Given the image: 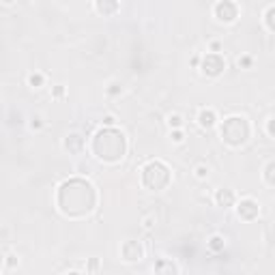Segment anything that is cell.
Here are the masks:
<instances>
[{"label":"cell","mask_w":275,"mask_h":275,"mask_svg":"<svg viewBox=\"0 0 275 275\" xmlns=\"http://www.w3.org/2000/svg\"><path fill=\"white\" fill-rule=\"evenodd\" d=\"M198 69L202 71V76H206V78H217V76H222L224 71H226V58H224L222 54H211V52H206V54L200 58Z\"/></svg>","instance_id":"obj_5"},{"label":"cell","mask_w":275,"mask_h":275,"mask_svg":"<svg viewBox=\"0 0 275 275\" xmlns=\"http://www.w3.org/2000/svg\"><path fill=\"white\" fill-rule=\"evenodd\" d=\"M92 11H97L99 16H104V18H110L116 11H120V4L114 2V0H104V2L97 0V2H92Z\"/></svg>","instance_id":"obj_13"},{"label":"cell","mask_w":275,"mask_h":275,"mask_svg":"<svg viewBox=\"0 0 275 275\" xmlns=\"http://www.w3.org/2000/svg\"><path fill=\"white\" fill-rule=\"evenodd\" d=\"M26 82H28V86H30V88H41V86L46 84V76H43L41 71H34V74H28Z\"/></svg>","instance_id":"obj_17"},{"label":"cell","mask_w":275,"mask_h":275,"mask_svg":"<svg viewBox=\"0 0 275 275\" xmlns=\"http://www.w3.org/2000/svg\"><path fill=\"white\" fill-rule=\"evenodd\" d=\"M262 178H264L266 187H273L275 185V162H266L264 172H262Z\"/></svg>","instance_id":"obj_16"},{"label":"cell","mask_w":275,"mask_h":275,"mask_svg":"<svg viewBox=\"0 0 275 275\" xmlns=\"http://www.w3.org/2000/svg\"><path fill=\"white\" fill-rule=\"evenodd\" d=\"M64 95V86L58 84V86H54V90H52V97H62Z\"/></svg>","instance_id":"obj_30"},{"label":"cell","mask_w":275,"mask_h":275,"mask_svg":"<svg viewBox=\"0 0 275 275\" xmlns=\"http://www.w3.org/2000/svg\"><path fill=\"white\" fill-rule=\"evenodd\" d=\"M64 275H84V273H80V271H67Z\"/></svg>","instance_id":"obj_32"},{"label":"cell","mask_w":275,"mask_h":275,"mask_svg":"<svg viewBox=\"0 0 275 275\" xmlns=\"http://www.w3.org/2000/svg\"><path fill=\"white\" fill-rule=\"evenodd\" d=\"M220 136H222V140L226 142L228 146L238 148V146H243V144L250 142V138H252V125H250V120L245 118V116L232 114V116H228L226 120L222 122Z\"/></svg>","instance_id":"obj_4"},{"label":"cell","mask_w":275,"mask_h":275,"mask_svg":"<svg viewBox=\"0 0 275 275\" xmlns=\"http://www.w3.org/2000/svg\"><path fill=\"white\" fill-rule=\"evenodd\" d=\"M127 138L116 127H101L88 144L92 157L101 164L116 166L127 155Z\"/></svg>","instance_id":"obj_2"},{"label":"cell","mask_w":275,"mask_h":275,"mask_svg":"<svg viewBox=\"0 0 275 275\" xmlns=\"http://www.w3.org/2000/svg\"><path fill=\"white\" fill-rule=\"evenodd\" d=\"M222 50H224L222 41H217V39L208 41V52H211V54H222Z\"/></svg>","instance_id":"obj_24"},{"label":"cell","mask_w":275,"mask_h":275,"mask_svg":"<svg viewBox=\"0 0 275 275\" xmlns=\"http://www.w3.org/2000/svg\"><path fill=\"white\" fill-rule=\"evenodd\" d=\"M183 125H185L183 114L174 112V114H170V116H168V127H170V129H183Z\"/></svg>","instance_id":"obj_19"},{"label":"cell","mask_w":275,"mask_h":275,"mask_svg":"<svg viewBox=\"0 0 275 275\" xmlns=\"http://www.w3.org/2000/svg\"><path fill=\"white\" fill-rule=\"evenodd\" d=\"M185 132L183 129H170V142L172 144H183L185 142Z\"/></svg>","instance_id":"obj_22"},{"label":"cell","mask_w":275,"mask_h":275,"mask_svg":"<svg viewBox=\"0 0 275 275\" xmlns=\"http://www.w3.org/2000/svg\"><path fill=\"white\" fill-rule=\"evenodd\" d=\"M155 275H178V264L172 258H159L153 266Z\"/></svg>","instance_id":"obj_10"},{"label":"cell","mask_w":275,"mask_h":275,"mask_svg":"<svg viewBox=\"0 0 275 275\" xmlns=\"http://www.w3.org/2000/svg\"><path fill=\"white\" fill-rule=\"evenodd\" d=\"M236 64H238L241 69H252V64H254V58H252V56H248V54H245V56H238Z\"/></svg>","instance_id":"obj_23"},{"label":"cell","mask_w":275,"mask_h":275,"mask_svg":"<svg viewBox=\"0 0 275 275\" xmlns=\"http://www.w3.org/2000/svg\"><path fill=\"white\" fill-rule=\"evenodd\" d=\"M56 206L64 217H71V220H82V217L90 215L97 206L95 185L84 178L64 180L56 192Z\"/></svg>","instance_id":"obj_1"},{"label":"cell","mask_w":275,"mask_h":275,"mask_svg":"<svg viewBox=\"0 0 275 275\" xmlns=\"http://www.w3.org/2000/svg\"><path fill=\"white\" fill-rule=\"evenodd\" d=\"M198 125L202 127V129H213L215 125H217V112L213 110V108H202V110L198 112Z\"/></svg>","instance_id":"obj_12"},{"label":"cell","mask_w":275,"mask_h":275,"mask_svg":"<svg viewBox=\"0 0 275 275\" xmlns=\"http://www.w3.org/2000/svg\"><path fill=\"white\" fill-rule=\"evenodd\" d=\"M262 22H264L266 30H269V32H275V2H271L269 6H266Z\"/></svg>","instance_id":"obj_14"},{"label":"cell","mask_w":275,"mask_h":275,"mask_svg":"<svg viewBox=\"0 0 275 275\" xmlns=\"http://www.w3.org/2000/svg\"><path fill=\"white\" fill-rule=\"evenodd\" d=\"M140 183L148 192H164L172 183V172L162 159H150L140 170Z\"/></svg>","instance_id":"obj_3"},{"label":"cell","mask_w":275,"mask_h":275,"mask_svg":"<svg viewBox=\"0 0 275 275\" xmlns=\"http://www.w3.org/2000/svg\"><path fill=\"white\" fill-rule=\"evenodd\" d=\"M118 254H120V260H125V262L134 264V262H140V260L144 258L146 250H144L142 241H136V238H127V241L120 243Z\"/></svg>","instance_id":"obj_7"},{"label":"cell","mask_w":275,"mask_h":275,"mask_svg":"<svg viewBox=\"0 0 275 275\" xmlns=\"http://www.w3.org/2000/svg\"><path fill=\"white\" fill-rule=\"evenodd\" d=\"M234 202H236V194H234V190H230V187H222V190L215 192V204L217 206L228 208V206H234Z\"/></svg>","instance_id":"obj_11"},{"label":"cell","mask_w":275,"mask_h":275,"mask_svg":"<svg viewBox=\"0 0 275 275\" xmlns=\"http://www.w3.org/2000/svg\"><path fill=\"white\" fill-rule=\"evenodd\" d=\"M238 13H241V9L232 0H220V2L213 4V18L220 24H234L238 20Z\"/></svg>","instance_id":"obj_6"},{"label":"cell","mask_w":275,"mask_h":275,"mask_svg":"<svg viewBox=\"0 0 275 275\" xmlns=\"http://www.w3.org/2000/svg\"><path fill=\"white\" fill-rule=\"evenodd\" d=\"M108 92H110V95H118V92H122V86L118 82H114V84L108 86Z\"/></svg>","instance_id":"obj_27"},{"label":"cell","mask_w":275,"mask_h":275,"mask_svg":"<svg viewBox=\"0 0 275 275\" xmlns=\"http://www.w3.org/2000/svg\"><path fill=\"white\" fill-rule=\"evenodd\" d=\"M234 211H236L238 220L254 222V220H258V215H260V204H258V200L248 196V198H241L238 202H234Z\"/></svg>","instance_id":"obj_8"},{"label":"cell","mask_w":275,"mask_h":275,"mask_svg":"<svg viewBox=\"0 0 275 275\" xmlns=\"http://www.w3.org/2000/svg\"><path fill=\"white\" fill-rule=\"evenodd\" d=\"M208 174H211V166L208 164H198L196 168H194V176H196L198 180H206Z\"/></svg>","instance_id":"obj_18"},{"label":"cell","mask_w":275,"mask_h":275,"mask_svg":"<svg viewBox=\"0 0 275 275\" xmlns=\"http://www.w3.org/2000/svg\"><path fill=\"white\" fill-rule=\"evenodd\" d=\"M62 146H64V150H69V153H74V155H78V153H82V150L86 148V140L80 134H69L67 138L62 140Z\"/></svg>","instance_id":"obj_9"},{"label":"cell","mask_w":275,"mask_h":275,"mask_svg":"<svg viewBox=\"0 0 275 275\" xmlns=\"http://www.w3.org/2000/svg\"><path fill=\"white\" fill-rule=\"evenodd\" d=\"M88 271H92V273L99 271V260H97V258H90V260H88Z\"/></svg>","instance_id":"obj_29"},{"label":"cell","mask_w":275,"mask_h":275,"mask_svg":"<svg viewBox=\"0 0 275 275\" xmlns=\"http://www.w3.org/2000/svg\"><path fill=\"white\" fill-rule=\"evenodd\" d=\"M46 122H43V118L41 116H34L32 120H30V129H41Z\"/></svg>","instance_id":"obj_28"},{"label":"cell","mask_w":275,"mask_h":275,"mask_svg":"<svg viewBox=\"0 0 275 275\" xmlns=\"http://www.w3.org/2000/svg\"><path fill=\"white\" fill-rule=\"evenodd\" d=\"M206 245H208V250L217 254V252H224V248H226V238H224L222 234H213L211 238H208Z\"/></svg>","instance_id":"obj_15"},{"label":"cell","mask_w":275,"mask_h":275,"mask_svg":"<svg viewBox=\"0 0 275 275\" xmlns=\"http://www.w3.org/2000/svg\"><path fill=\"white\" fill-rule=\"evenodd\" d=\"M198 64H200V56H194V58H192V67L198 69Z\"/></svg>","instance_id":"obj_31"},{"label":"cell","mask_w":275,"mask_h":275,"mask_svg":"<svg viewBox=\"0 0 275 275\" xmlns=\"http://www.w3.org/2000/svg\"><path fill=\"white\" fill-rule=\"evenodd\" d=\"M155 226H157V215L155 213H148V215L142 217V228L144 230H153Z\"/></svg>","instance_id":"obj_20"},{"label":"cell","mask_w":275,"mask_h":275,"mask_svg":"<svg viewBox=\"0 0 275 275\" xmlns=\"http://www.w3.org/2000/svg\"><path fill=\"white\" fill-rule=\"evenodd\" d=\"M4 266H6V269H18V266H20V256L13 254V252H9V254L4 256Z\"/></svg>","instance_id":"obj_21"},{"label":"cell","mask_w":275,"mask_h":275,"mask_svg":"<svg viewBox=\"0 0 275 275\" xmlns=\"http://www.w3.org/2000/svg\"><path fill=\"white\" fill-rule=\"evenodd\" d=\"M273 114H271V116H266V136H269V138H275V132H273Z\"/></svg>","instance_id":"obj_26"},{"label":"cell","mask_w":275,"mask_h":275,"mask_svg":"<svg viewBox=\"0 0 275 275\" xmlns=\"http://www.w3.org/2000/svg\"><path fill=\"white\" fill-rule=\"evenodd\" d=\"M104 127H116V116H114V114H106V116H104Z\"/></svg>","instance_id":"obj_25"}]
</instances>
